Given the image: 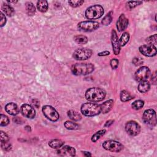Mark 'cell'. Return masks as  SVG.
Segmentation results:
<instances>
[{
    "mask_svg": "<svg viewBox=\"0 0 157 157\" xmlns=\"http://www.w3.org/2000/svg\"><path fill=\"white\" fill-rule=\"evenodd\" d=\"M106 95V92L97 87L89 89L85 93V98L88 101L93 103H98L103 101Z\"/></svg>",
    "mask_w": 157,
    "mask_h": 157,
    "instance_id": "6da1fadb",
    "label": "cell"
},
{
    "mask_svg": "<svg viewBox=\"0 0 157 157\" xmlns=\"http://www.w3.org/2000/svg\"><path fill=\"white\" fill-rule=\"evenodd\" d=\"M94 66L92 63H76L71 68V71L76 76H85L92 73Z\"/></svg>",
    "mask_w": 157,
    "mask_h": 157,
    "instance_id": "7a4b0ae2",
    "label": "cell"
},
{
    "mask_svg": "<svg viewBox=\"0 0 157 157\" xmlns=\"http://www.w3.org/2000/svg\"><path fill=\"white\" fill-rule=\"evenodd\" d=\"M81 112L85 116L93 117L100 113L101 107L96 103H86L82 106Z\"/></svg>",
    "mask_w": 157,
    "mask_h": 157,
    "instance_id": "3957f363",
    "label": "cell"
},
{
    "mask_svg": "<svg viewBox=\"0 0 157 157\" xmlns=\"http://www.w3.org/2000/svg\"><path fill=\"white\" fill-rule=\"evenodd\" d=\"M104 12V9L101 6L96 5L87 8L85 11V16L89 20H95L101 17Z\"/></svg>",
    "mask_w": 157,
    "mask_h": 157,
    "instance_id": "277c9868",
    "label": "cell"
},
{
    "mask_svg": "<svg viewBox=\"0 0 157 157\" xmlns=\"http://www.w3.org/2000/svg\"><path fill=\"white\" fill-rule=\"evenodd\" d=\"M103 147L104 149L112 152H119L123 149V146L119 142L113 140L105 141L103 144Z\"/></svg>",
    "mask_w": 157,
    "mask_h": 157,
    "instance_id": "5b68a950",
    "label": "cell"
},
{
    "mask_svg": "<svg viewBox=\"0 0 157 157\" xmlns=\"http://www.w3.org/2000/svg\"><path fill=\"white\" fill-rule=\"evenodd\" d=\"M42 112H43L45 117L52 122H56L59 119L60 116L55 109L51 106H45L42 108Z\"/></svg>",
    "mask_w": 157,
    "mask_h": 157,
    "instance_id": "8992f818",
    "label": "cell"
},
{
    "mask_svg": "<svg viewBox=\"0 0 157 157\" xmlns=\"http://www.w3.org/2000/svg\"><path fill=\"white\" fill-rule=\"evenodd\" d=\"M79 30L83 32H93L99 28V24L95 21H84L80 22L78 25Z\"/></svg>",
    "mask_w": 157,
    "mask_h": 157,
    "instance_id": "52a82bcc",
    "label": "cell"
},
{
    "mask_svg": "<svg viewBox=\"0 0 157 157\" xmlns=\"http://www.w3.org/2000/svg\"><path fill=\"white\" fill-rule=\"evenodd\" d=\"M144 123L150 126H155L156 124V112L153 109H147L144 111L142 117Z\"/></svg>",
    "mask_w": 157,
    "mask_h": 157,
    "instance_id": "ba28073f",
    "label": "cell"
},
{
    "mask_svg": "<svg viewBox=\"0 0 157 157\" xmlns=\"http://www.w3.org/2000/svg\"><path fill=\"white\" fill-rule=\"evenodd\" d=\"M92 55V51L87 48H81L77 49L73 53L74 58L77 60H87Z\"/></svg>",
    "mask_w": 157,
    "mask_h": 157,
    "instance_id": "9c48e42d",
    "label": "cell"
},
{
    "mask_svg": "<svg viewBox=\"0 0 157 157\" xmlns=\"http://www.w3.org/2000/svg\"><path fill=\"white\" fill-rule=\"evenodd\" d=\"M125 130L128 134L131 136H135L139 134L140 131V126L137 122L130 121L126 123Z\"/></svg>",
    "mask_w": 157,
    "mask_h": 157,
    "instance_id": "30bf717a",
    "label": "cell"
},
{
    "mask_svg": "<svg viewBox=\"0 0 157 157\" xmlns=\"http://www.w3.org/2000/svg\"><path fill=\"white\" fill-rule=\"evenodd\" d=\"M150 74V69L147 66H142L138 69L135 73V79L138 82L146 80Z\"/></svg>",
    "mask_w": 157,
    "mask_h": 157,
    "instance_id": "8fae6325",
    "label": "cell"
},
{
    "mask_svg": "<svg viewBox=\"0 0 157 157\" xmlns=\"http://www.w3.org/2000/svg\"><path fill=\"white\" fill-rule=\"evenodd\" d=\"M139 51L146 56L152 57L156 54V48L155 46L152 44H146L139 47Z\"/></svg>",
    "mask_w": 157,
    "mask_h": 157,
    "instance_id": "7c38bea8",
    "label": "cell"
},
{
    "mask_svg": "<svg viewBox=\"0 0 157 157\" xmlns=\"http://www.w3.org/2000/svg\"><path fill=\"white\" fill-rule=\"evenodd\" d=\"M21 113H22V115L28 119H34L36 116V112L34 108L29 105V104H24L21 106L20 108Z\"/></svg>",
    "mask_w": 157,
    "mask_h": 157,
    "instance_id": "4fadbf2b",
    "label": "cell"
},
{
    "mask_svg": "<svg viewBox=\"0 0 157 157\" xmlns=\"http://www.w3.org/2000/svg\"><path fill=\"white\" fill-rule=\"evenodd\" d=\"M56 152L60 156H74L76 152L74 147L69 146H63L57 150Z\"/></svg>",
    "mask_w": 157,
    "mask_h": 157,
    "instance_id": "5bb4252c",
    "label": "cell"
},
{
    "mask_svg": "<svg viewBox=\"0 0 157 157\" xmlns=\"http://www.w3.org/2000/svg\"><path fill=\"white\" fill-rule=\"evenodd\" d=\"M111 41H112V45L113 53L115 55H117L120 53V46L119 44V40L118 38L117 34L114 30L112 31Z\"/></svg>",
    "mask_w": 157,
    "mask_h": 157,
    "instance_id": "9a60e30c",
    "label": "cell"
},
{
    "mask_svg": "<svg viewBox=\"0 0 157 157\" xmlns=\"http://www.w3.org/2000/svg\"><path fill=\"white\" fill-rule=\"evenodd\" d=\"M116 25H117V29L119 32L124 31L128 27V19H126L124 14H122V15L119 17Z\"/></svg>",
    "mask_w": 157,
    "mask_h": 157,
    "instance_id": "2e32d148",
    "label": "cell"
},
{
    "mask_svg": "<svg viewBox=\"0 0 157 157\" xmlns=\"http://www.w3.org/2000/svg\"><path fill=\"white\" fill-rule=\"evenodd\" d=\"M5 110L11 116H16L19 112V109L17 105L14 103H8L5 106Z\"/></svg>",
    "mask_w": 157,
    "mask_h": 157,
    "instance_id": "e0dca14e",
    "label": "cell"
},
{
    "mask_svg": "<svg viewBox=\"0 0 157 157\" xmlns=\"http://www.w3.org/2000/svg\"><path fill=\"white\" fill-rule=\"evenodd\" d=\"M113 101L112 99H109V100L104 102L102 104L100 105L101 107V112L103 113H108L113 107Z\"/></svg>",
    "mask_w": 157,
    "mask_h": 157,
    "instance_id": "ac0fdd59",
    "label": "cell"
},
{
    "mask_svg": "<svg viewBox=\"0 0 157 157\" xmlns=\"http://www.w3.org/2000/svg\"><path fill=\"white\" fill-rule=\"evenodd\" d=\"M150 89V85L149 82L144 80L140 82L138 85V90L140 93H146Z\"/></svg>",
    "mask_w": 157,
    "mask_h": 157,
    "instance_id": "d6986e66",
    "label": "cell"
},
{
    "mask_svg": "<svg viewBox=\"0 0 157 157\" xmlns=\"http://www.w3.org/2000/svg\"><path fill=\"white\" fill-rule=\"evenodd\" d=\"M2 9L6 15H7L9 17L13 16L14 12H14V8L8 4H3L2 5Z\"/></svg>",
    "mask_w": 157,
    "mask_h": 157,
    "instance_id": "ffe728a7",
    "label": "cell"
},
{
    "mask_svg": "<svg viewBox=\"0 0 157 157\" xmlns=\"http://www.w3.org/2000/svg\"><path fill=\"white\" fill-rule=\"evenodd\" d=\"M26 13L29 16H34L36 13V8L32 2H27L25 4Z\"/></svg>",
    "mask_w": 157,
    "mask_h": 157,
    "instance_id": "44dd1931",
    "label": "cell"
},
{
    "mask_svg": "<svg viewBox=\"0 0 157 157\" xmlns=\"http://www.w3.org/2000/svg\"><path fill=\"white\" fill-rule=\"evenodd\" d=\"M65 142L60 139H53L49 143V146L52 149H59L64 145Z\"/></svg>",
    "mask_w": 157,
    "mask_h": 157,
    "instance_id": "7402d4cb",
    "label": "cell"
},
{
    "mask_svg": "<svg viewBox=\"0 0 157 157\" xmlns=\"http://www.w3.org/2000/svg\"><path fill=\"white\" fill-rule=\"evenodd\" d=\"M68 115L69 117L73 121H79L82 119L80 114L73 110H69L68 112Z\"/></svg>",
    "mask_w": 157,
    "mask_h": 157,
    "instance_id": "603a6c76",
    "label": "cell"
},
{
    "mask_svg": "<svg viewBox=\"0 0 157 157\" xmlns=\"http://www.w3.org/2000/svg\"><path fill=\"white\" fill-rule=\"evenodd\" d=\"M49 5L47 1H39L37 2V8L41 12H46L48 9Z\"/></svg>",
    "mask_w": 157,
    "mask_h": 157,
    "instance_id": "cb8c5ba5",
    "label": "cell"
},
{
    "mask_svg": "<svg viewBox=\"0 0 157 157\" xmlns=\"http://www.w3.org/2000/svg\"><path fill=\"white\" fill-rule=\"evenodd\" d=\"M132 99H133V97L126 90H123L120 92V99L122 102L129 101Z\"/></svg>",
    "mask_w": 157,
    "mask_h": 157,
    "instance_id": "d4e9b609",
    "label": "cell"
},
{
    "mask_svg": "<svg viewBox=\"0 0 157 157\" xmlns=\"http://www.w3.org/2000/svg\"><path fill=\"white\" fill-rule=\"evenodd\" d=\"M74 39L76 43L80 45L87 44L88 42V38L83 35H77L74 38Z\"/></svg>",
    "mask_w": 157,
    "mask_h": 157,
    "instance_id": "484cf974",
    "label": "cell"
},
{
    "mask_svg": "<svg viewBox=\"0 0 157 157\" xmlns=\"http://www.w3.org/2000/svg\"><path fill=\"white\" fill-rule=\"evenodd\" d=\"M64 125L65 128L68 130H75L79 129V126L76 123H74L73 122L71 121H66Z\"/></svg>",
    "mask_w": 157,
    "mask_h": 157,
    "instance_id": "4316f807",
    "label": "cell"
},
{
    "mask_svg": "<svg viewBox=\"0 0 157 157\" xmlns=\"http://www.w3.org/2000/svg\"><path fill=\"white\" fill-rule=\"evenodd\" d=\"M129 39H130V35L128 33H124L121 36V38L119 39V44L120 47L125 46L127 42L129 41Z\"/></svg>",
    "mask_w": 157,
    "mask_h": 157,
    "instance_id": "83f0119b",
    "label": "cell"
},
{
    "mask_svg": "<svg viewBox=\"0 0 157 157\" xmlns=\"http://www.w3.org/2000/svg\"><path fill=\"white\" fill-rule=\"evenodd\" d=\"M106 132V130H101L98 131V132H96L95 134H94L92 136V140L93 142H96L98 139H100V137H101V136H103V135L105 134Z\"/></svg>",
    "mask_w": 157,
    "mask_h": 157,
    "instance_id": "f1b7e54d",
    "label": "cell"
},
{
    "mask_svg": "<svg viewBox=\"0 0 157 157\" xmlns=\"http://www.w3.org/2000/svg\"><path fill=\"white\" fill-rule=\"evenodd\" d=\"M144 102L142 100H137L132 104V107L135 110H139L144 106Z\"/></svg>",
    "mask_w": 157,
    "mask_h": 157,
    "instance_id": "f546056e",
    "label": "cell"
},
{
    "mask_svg": "<svg viewBox=\"0 0 157 157\" xmlns=\"http://www.w3.org/2000/svg\"><path fill=\"white\" fill-rule=\"evenodd\" d=\"M112 12H109V14H107V15L104 17V19L102 20V23L104 25H109L112 20Z\"/></svg>",
    "mask_w": 157,
    "mask_h": 157,
    "instance_id": "4dcf8cb0",
    "label": "cell"
},
{
    "mask_svg": "<svg viewBox=\"0 0 157 157\" xmlns=\"http://www.w3.org/2000/svg\"><path fill=\"white\" fill-rule=\"evenodd\" d=\"M84 3L83 1L82 0H73V1H69L68 3L73 8H77L80 6Z\"/></svg>",
    "mask_w": 157,
    "mask_h": 157,
    "instance_id": "1f68e13d",
    "label": "cell"
},
{
    "mask_svg": "<svg viewBox=\"0 0 157 157\" xmlns=\"http://www.w3.org/2000/svg\"><path fill=\"white\" fill-rule=\"evenodd\" d=\"M147 42L149 43V44H152L153 46H155L157 42V38H156V34L150 36L147 39Z\"/></svg>",
    "mask_w": 157,
    "mask_h": 157,
    "instance_id": "d6a6232c",
    "label": "cell"
},
{
    "mask_svg": "<svg viewBox=\"0 0 157 157\" xmlns=\"http://www.w3.org/2000/svg\"><path fill=\"white\" fill-rule=\"evenodd\" d=\"M0 118H1V123L0 124H1L2 126H7L9 124V120L6 116L3 115V114H1V117H0Z\"/></svg>",
    "mask_w": 157,
    "mask_h": 157,
    "instance_id": "836d02e7",
    "label": "cell"
},
{
    "mask_svg": "<svg viewBox=\"0 0 157 157\" xmlns=\"http://www.w3.org/2000/svg\"><path fill=\"white\" fill-rule=\"evenodd\" d=\"M110 66L112 69H116L117 68V67L119 66V60L116 59H112L110 62Z\"/></svg>",
    "mask_w": 157,
    "mask_h": 157,
    "instance_id": "e575fe53",
    "label": "cell"
},
{
    "mask_svg": "<svg viewBox=\"0 0 157 157\" xmlns=\"http://www.w3.org/2000/svg\"><path fill=\"white\" fill-rule=\"evenodd\" d=\"M2 147L5 151H9L12 148L11 145L9 143H8V142H2Z\"/></svg>",
    "mask_w": 157,
    "mask_h": 157,
    "instance_id": "d590c367",
    "label": "cell"
},
{
    "mask_svg": "<svg viewBox=\"0 0 157 157\" xmlns=\"http://www.w3.org/2000/svg\"><path fill=\"white\" fill-rule=\"evenodd\" d=\"M133 63L135 66H139L143 63V60L141 58H139V57H136L133 60Z\"/></svg>",
    "mask_w": 157,
    "mask_h": 157,
    "instance_id": "8d00e7d4",
    "label": "cell"
},
{
    "mask_svg": "<svg viewBox=\"0 0 157 157\" xmlns=\"http://www.w3.org/2000/svg\"><path fill=\"white\" fill-rule=\"evenodd\" d=\"M9 140L8 136L4 133L3 131H1V142H6Z\"/></svg>",
    "mask_w": 157,
    "mask_h": 157,
    "instance_id": "74e56055",
    "label": "cell"
},
{
    "mask_svg": "<svg viewBox=\"0 0 157 157\" xmlns=\"http://www.w3.org/2000/svg\"><path fill=\"white\" fill-rule=\"evenodd\" d=\"M128 3V5H129L130 8L131 9H132V8H134L137 6L142 4V2H129Z\"/></svg>",
    "mask_w": 157,
    "mask_h": 157,
    "instance_id": "f35d334b",
    "label": "cell"
},
{
    "mask_svg": "<svg viewBox=\"0 0 157 157\" xmlns=\"http://www.w3.org/2000/svg\"><path fill=\"white\" fill-rule=\"evenodd\" d=\"M0 16H1V23H0V26H1V27H3L6 23V18L2 12L0 13Z\"/></svg>",
    "mask_w": 157,
    "mask_h": 157,
    "instance_id": "ab89813d",
    "label": "cell"
},
{
    "mask_svg": "<svg viewBox=\"0 0 157 157\" xmlns=\"http://www.w3.org/2000/svg\"><path fill=\"white\" fill-rule=\"evenodd\" d=\"M110 54V52L108 51H105V52H103L101 53H98V56H107L109 55Z\"/></svg>",
    "mask_w": 157,
    "mask_h": 157,
    "instance_id": "60d3db41",
    "label": "cell"
},
{
    "mask_svg": "<svg viewBox=\"0 0 157 157\" xmlns=\"http://www.w3.org/2000/svg\"><path fill=\"white\" fill-rule=\"evenodd\" d=\"M113 122H114V120H108V121H107L106 122V123H105V126H110L111 125H112L113 124Z\"/></svg>",
    "mask_w": 157,
    "mask_h": 157,
    "instance_id": "b9f144b4",
    "label": "cell"
},
{
    "mask_svg": "<svg viewBox=\"0 0 157 157\" xmlns=\"http://www.w3.org/2000/svg\"><path fill=\"white\" fill-rule=\"evenodd\" d=\"M152 82L154 83V84L156 83V73H154V75L152 76Z\"/></svg>",
    "mask_w": 157,
    "mask_h": 157,
    "instance_id": "7bdbcfd3",
    "label": "cell"
},
{
    "mask_svg": "<svg viewBox=\"0 0 157 157\" xmlns=\"http://www.w3.org/2000/svg\"><path fill=\"white\" fill-rule=\"evenodd\" d=\"M36 101V99H34V100H33V104L35 106H36V107H38L39 106V101H38L37 103Z\"/></svg>",
    "mask_w": 157,
    "mask_h": 157,
    "instance_id": "ee69618b",
    "label": "cell"
},
{
    "mask_svg": "<svg viewBox=\"0 0 157 157\" xmlns=\"http://www.w3.org/2000/svg\"><path fill=\"white\" fill-rule=\"evenodd\" d=\"M83 152V154L85 156H92V154L90 153L89 152Z\"/></svg>",
    "mask_w": 157,
    "mask_h": 157,
    "instance_id": "f6af8a7d",
    "label": "cell"
}]
</instances>
